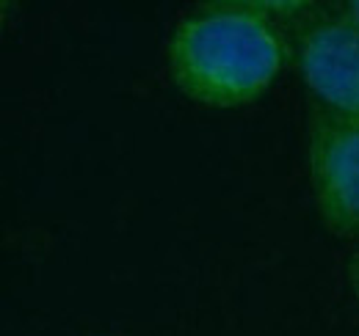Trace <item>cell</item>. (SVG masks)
<instances>
[{"label":"cell","instance_id":"cell-3","mask_svg":"<svg viewBox=\"0 0 359 336\" xmlns=\"http://www.w3.org/2000/svg\"><path fill=\"white\" fill-rule=\"evenodd\" d=\"M296 61L323 111L359 119V28L346 17H318L299 31Z\"/></svg>","mask_w":359,"mask_h":336},{"label":"cell","instance_id":"cell-2","mask_svg":"<svg viewBox=\"0 0 359 336\" xmlns=\"http://www.w3.org/2000/svg\"><path fill=\"white\" fill-rule=\"evenodd\" d=\"M307 163L320 223L334 237H357L359 119L318 108L307 130Z\"/></svg>","mask_w":359,"mask_h":336},{"label":"cell","instance_id":"cell-4","mask_svg":"<svg viewBox=\"0 0 359 336\" xmlns=\"http://www.w3.org/2000/svg\"><path fill=\"white\" fill-rule=\"evenodd\" d=\"M346 276H348V284H351V293L357 295L359 300V246L351 251L348 262H346Z\"/></svg>","mask_w":359,"mask_h":336},{"label":"cell","instance_id":"cell-5","mask_svg":"<svg viewBox=\"0 0 359 336\" xmlns=\"http://www.w3.org/2000/svg\"><path fill=\"white\" fill-rule=\"evenodd\" d=\"M343 14H346V17H348V20H351V22H354V25L359 28V0H351V3H346V6H343Z\"/></svg>","mask_w":359,"mask_h":336},{"label":"cell","instance_id":"cell-1","mask_svg":"<svg viewBox=\"0 0 359 336\" xmlns=\"http://www.w3.org/2000/svg\"><path fill=\"white\" fill-rule=\"evenodd\" d=\"M287 61V42L266 3H210L188 11L169 39V75L205 108L260 99Z\"/></svg>","mask_w":359,"mask_h":336}]
</instances>
